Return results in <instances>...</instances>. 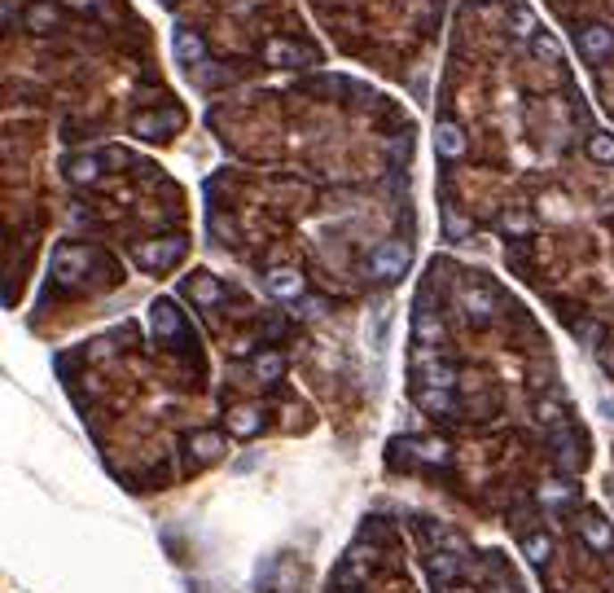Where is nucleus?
Listing matches in <instances>:
<instances>
[{
	"instance_id": "f257e3e1",
	"label": "nucleus",
	"mask_w": 614,
	"mask_h": 593,
	"mask_svg": "<svg viewBox=\"0 0 614 593\" xmlns=\"http://www.w3.org/2000/svg\"><path fill=\"white\" fill-rule=\"evenodd\" d=\"M409 242H400V238H391V242H382V246H373V255H369V277L373 281H382V286H391V281H400L404 272H409Z\"/></svg>"
},
{
	"instance_id": "f03ea898",
	"label": "nucleus",
	"mask_w": 614,
	"mask_h": 593,
	"mask_svg": "<svg viewBox=\"0 0 614 593\" xmlns=\"http://www.w3.org/2000/svg\"><path fill=\"white\" fill-rule=\"evenodd\" d=\"M185 246H189L185 238H150V242H141V246L132 251V260L145 272H167L185 260Z\"/></svg>"
},
{
	"instance_id": "7ed1b4c3",
	"label": "nucleus",
	"mask_w": 614,
	"mask_h": 593,
	"mask_svg": "<svg viewBox=\"0 0 614 593\" xmlns=\"http://www.w3.org/2000/svg\"><path fill=\"white\" fill-rule=\"evenodd\" d=\"M150 330L158 343H185L189 338V325L180 317L176 299H154L150 304Z\"/></svg>"
},
{
	"instance_id": "20e7f679",
	"label": "nucleus",
	"mask_w": 614,
	"mask_h": 593,
	"mask_svg": "<svg viewBox=\"0 0 614 593\" xmlns=\"http://www.w3.org/2000/svg\"><path fill=\"white\" fill-rule=\"evenodd\" d=\"M553 462L562 466L566 475H575V471H584V462H588V439L575 431V427H553Z\"/></svg>"
},
{
	"instance_id": "39448f33",
	"label": "nucleus",
	"mask_w": 614,
	"mask_h": 593,
	"mask_svg": "<svg viewBox=\"0 0 614 593\" xmlns=\"http://www.w3.org/2000/svg\"><path fill=\"white\" fill-rule=\"evenodd\" d=\"M93 264V251L88 246H57L53 251V277L62 281V286H75L84 272Z\"/></svg>"
},
{
	"instance_id": "423d86ee",
	"label": "nucleus",
	"mask_w": 614,
	"mask_h": 593,
	"mask_svg": "<svg viewBox=\"0 0 614 593\" xmlns=\"http://www.w3.org/2000/svg\"><path fill=\"white\" fill-rule=\"evenodd\" d=\"M171 57H176L180 66L198 71L206 62V40L194 31V27H176V31H171Z\"/></svg>"
},
{
	"instance_id": "0eeeda50",
	"label": "nucleus",
	"mask_w": 614,
	"mask_h": 593,
	"mask_svg": "<svg viewBox=\"0 0 614 593\" xmlns=\"http://www.w3.org/2000/svg\"><path fill=\"white\" fill-rule=\"evenodd\" d=\"M579 537H584V545H588L593 554H610L614 549L610 523H606L597 510H584V519H579Z\"/></svg>"
},
{
	"instance_id": "6e6552de",
	"label": "nucleus",
	"mask_w": 614,
	"mask_h": 593,
	"mask_svg": "<svg viewBox=\"0 0 614 593\" xmlns=\"http://www.w3.org/2000/svg\"><path fill=\"white\" fill-rule=\"evenodd\" d=\"M579 49L588 62H606L614 54V31L610 27H602V22H588L584 31H579Z\"/></svg>"
},
{
	"instance_id": "1a4fd4ad",
	"label": "nucleus",
	"mask_w": 614,
	"mask_h": 593,
	"mask_svg": "<svg viewBox=\"0 0 614 593\" xmlns=\"http://www.w3.org/2000/svg\"><path fill=\"white\" fill-rule=\"evenodd\" d=\"M460 308H465V317L478 325L492 322V313H496V299H492V290L487 286H465L460 290Z\"/></svg>"
},
{
	"instance_id": "9d476101",
	"label": "nucleus",
	"mask_w": 614,
	"mask_h": 593,
	"mask_svg": "<svg viewBox=\"0 0 614 593\" xmlns=\"http://www.w3.org/2000/svg\"><path fill=\"white\" fill-rule=\"evenodd\" d=\"M263 422H268V413L259 409V405H237V409H228V431L237 435V439H255L263 431Z\"/></svg>"
},
{
	"instance_id": "9b49d317",
	"label": "nucleus",
	"mask_w": 614,
	"mask_h": 593,
	"mask_svg": "<svg viewBox=\"0 0 614 593\" xmlns=\"http://www.w3.org/2000/svg\"><path fill=\"white\" fill-rule=\"evenodd\" d=\"M185 295H189L198 308H215V304L224 299V286H220L211 272H189V277H185Z\"/></svg>"
},
{
	"instance_id": "f8f14e48",
	"label": "nucleus",
	"mask_w": 614,
	"mask_h": 593,
	"mask_svg": "<svg viewBox=\"0 0 614 593\" xmlns=\"http://www.w3.org/2000/svg\"><path fill=\"white\" fill-rule=\"evenodd\" d=\"M303 290H307L303 272H295V269L268 272V295H272V299H303Z\"/></svg>"
},
{
	"instance_id": "ddd939ff",
	"label": "nucleus",
	"mask_w": 614,
	"mask_h": 593,
	"mask_svg": "<svg viewBox=\"0 0 614 593\" xmlns=\"http://www.w3.org/2000/svg\"><path fill=\"white\" fill-rule=\"evenodd\" d=\"M452 382H457V370H452V365L430 361V356L417 361V387H444V391H452Z\"/></svg>"
},
{
	"instance_id": "4468645a",
	"label": "nucleus",
	"mask_w": 614,
	"mask_h": 593,
	"mask_svg": "<svg viewBox=\"0 0 614 593\" xmlns=\"http://www.w3.org/2000/svg\"><path fill=\"white\" fill-rule=\"evenodd\" d=\"M435 150H439V159H460L465 155V132H460L452 119H444L439 128H435Z\"/></svg>"
},
{
	"instance_id": "2eb2a0df",
	"label": "nucleus",
	"mask_w": 614,
	"mask_h": 593,
	"mask_svg": "<svg viewBox=\"0 0 614 593\" xmlns=\"http://www.w3.org/2000/svg\"><path fill=\"white\" fill-rule=\"evenodd\" d=\"M189 457H194V462H220V457H224V435L220 431L189 435Z\"/></svg>"
},
{
	"instance_id": "dca6fc26",
	"label": "nucleus",
	"mask_w": 614,
	"mask_h": 593,
	"mask_svg": "<svg viewBox=\"0 0 614 593\" xmlns=\"http://www.w3.org/2000/svg\"><path fill=\"white\" fill-rule=\"evenodd\" d=\"M412 338H417L421 347H435V343H444V322H439L430 308H417V317H412Z\"/></svg>"
},
{
	"instance_id": "f3484780",
	"label": "nucleus",
	"mask_w": 614,
	"mask_h": 593,
	"mask_svg": "<svg viewBox=\"0 0 614 593\" xmlns=\"http://www.w3.org/2000/svg\"><path fill=\"white\" fill-rule=\"evenodd\" d=\"M263 62H268V66H303L307 54L299 45H290V40H268V45H263Z\"/></svg>"
},
{
	"instance_id": "a211bd4d",
	"label": "nucleus",
	"mask_w": 614,
	"mask_h": 593,
	"mask_svg": "<svg viewBox=\"0 0 614 593\" xmlns=\"http://www.w3.org/2000/svg\"><path fill=\"white\" fill-rule=\"evenodd\" d=\"M27 31H36V36H49L53 27H57V4L53 0H31V9H27Z\"/></svg>"
},
{
	"instance_id": "6ab92c4d",
	"label": "nucleus",
	"mask_w": 614,
	"mask_h": 593,
	"mask_svg": "<svg viewBox=\"0 0 614 593\" xmlns=\"http://www.w3.org/2000/svg\"><path fill=\"white\" fill-rule=\"evenodd\" d=\"M102 176V159L97 155H75V159L66 163V180L71 185H93Z\"/></svg>"
},
{
	"instance_id": "aec40b11",
	"label": "nucleus",
	"mask_w": 614,
	"mask_h": 593,
	"mask_svg": "<svg viewBox=\"0 0 614 593\" xmlns=\"http://www.w3.org/2000/svg\"><path fill=\"white\" fill-rule=\"evenodd\" d=\"M522 554H527L531 567H544V563L553 558V537H549V532H527V537H522Z\"/></svg>"
},
{
	"instance_id": "412c9836",
	"label": "nucleus",
	"mask_w": 614,
	"mask_h": 593,
	"mask_svg": "<svg viewBox=\"0 0 614 593\" xmlns=\"http://www.w3.org/2000/svg\"><path fill=\"white\" fill-rule=\"evenodd\" d=\"M251 374L259 382H277V378L286 374V356L281 352H259V356H251Z\"/></svg>"
},
{
	"instance_id": "4be33fe9",
	"label": "nucleus",
	"mask_w": 614,
	"mask_h": 593,
	"mask_svg": "<svg viewBox=\"0 0 614 593\" xmlns=\"http://www.w3.org/2000/svg\"><path fill=\"white\" fill-rule=\"evenodd\" d=\"M132 132H137L141 141H162L167 132H176V123H167L162 114H137V119H132Z\"/></svg>"
},
{
	"instance_id": "5701e85b",
	"label": "nucleus",
	"mask_w": 614,
	"mask_h": 593,
	"mask_svg": "<svg viewBox=\"0 0 614 593\" xmlns=\"http://www.w3.org/2000/svg\"><path fill=\"white\" fill-rule=\"evenodd\" d=\"M417 405L426 409V413H452V391H444V387H417Z\"/></svg>"
},
{
	"instance_id": "b1692460",
	"label": "nucleus",
	"mask_w": 614,
	"mask_h": 593,
	"mask_svg": "<svg viewBox=\"0 0 614 593\" xmlns=\"http://www.w3.org/2000/svg\"><path fill=\"white\" fill-rule=\"evenodd\" d=\"M409 448L421 462H430V466H448V462H452V448H448L444 439H412Z\"/></svg>"
},
{
	"instance_id": "393cba45",
	"label": "nucleus",
	"mask_w": 614,
	"mask_h": 593,
	"mask_svg": "<svg viewBox=\"0 0 614 593\" xmlns=\"http://www.w3.org/2000/svg\"><path fill=\"white\" fill-rule=\"evenodd\" d=\"M540 505H566V501H575V484L570 480H553V484H540Z\"/></svg>"
},
{
	"instance_id": "a878e982",
	"label": "nucleus",
	"mask_w": 614,
	"mask_h": 593,
	"mask_svg": "<svg viewBox=\"0 0 614 593\" xmlns=\"http://www.w3.org/2000/svg\"><path fill=\"white\" fill-rule=\"evenodd\" d=\"M460 558H465V554H448V558H430V580H435L439 589H444V585H448V580L457 576Z\"/></svg>"
},
{
	"instance_id": "bb28decb",
	"label": "nucleus",
	"mask_w": 614,
	"mask_h": 593,
	"mask_svg": "<svg viewBox=\"0 0 614 593\" xmlns=\"http://www.w3.org/2000/svg\"><path fill=\"white\" fill-rule=\"evenodd\" d=\"M531 54L540 57V62H558V57H562V45H558L553 36H544V31H535V36H531Z\"/></svg>"
},
{
	"instance_id": "cd10ccee",
	"label": "nucleus",
	"mask_w": 614,
	"mask_h": 593,
	"mask_svg": "<svg viewBox=\"0 0 614 593\" xmlns=\"http://www.w3.org/2000/svg\"><path fill=\"white\" fill-rule=\"evenodd\" d=\"M444 233H448L452 242H465V238H469V220L460 216L457 207H444Z\"/></svg>"
},
{
	"instance_id": "c85d7f7f",
	"label": "nucleus",
	"mask_w": 614,
	"mask_h": 593,
	"mask_svg": "<svg viewBox=\"0 0 614 593\" xmlns=\"http://www.w3.org/2000/svg\"><path fill=\"white\" fill-rule=\"evenodd\" d=\"M588 155L597 163H614V137L610 132H593V137H588Z\"/></svg>"
},
{
	"instance_id": "c756f323",
	"label": "nucleus",
	"mask_w": 614,
	"mask_h": 593,
	"mask_svg": "<svg viewBox=\"0 0 614 593\" xmlns=\"http://www.w3.org/2000/svg\"><path fill=\"white\" fill-rule=\"evenodd\" d=\"M535 418H540V422H549V427H562V422H566V413H562V405H558V400H540V405H535Z\"/></svg>"
},
{
	"instance_id": "7c9ffc66",
	"label": "nucleus",
	"mask_w": 614,
	"mask_h": 593,
	"mask_svg": "<svg viewBox=\"0 0 614 593\" xmlns=\"http://www.w3.org/2000/svg\"><path fill=\"white\" fill-rule=\"evenodd\" d=\"M501 229H505V233H518V238H522V233H531V220L522 216V212H505V216H501Z\"/></svg>"
},
{
	"instance_id": "2f4dec72",
	"label": "nucleus",
	"mask_w": 614,
	"mask_h": 593,
	"mask_svg": "<svg viewBox=\"0 0 614 593\" xmlns=\"http://www.w3.org/2000/svg\"><path fill=\"white\" fill-rule=\"evenodd\" d=\"M513 31H518V36H527V40H531V36H535V18H531V13H527V9H518V13H513Z\"/></svg>"
},
{
	"instance_id": "473e14b6",
	"label": "nucleus",
	"mask_w": 614,
	"mask_h": 593,
	"mask_svg": "<svg viewBox=\"0 0 614 593\" xmlns=\"http://www.w3.org/2000/svg\"><path fill=\"white\" fill-rule=\"evenodd\" d=\"M299 317H307V322H311V317H325V299H316V295H311V299H299Z\"/></svg>"
},
{
	"instance_id": "72a5a7b5",
	"label": "nucleus",
	"mask_w": 614,
	"mask_h": 593,
	"mask_svg": "<svg viewBox=\"0 0 614 593\" xmlns=\"http://www.w3.org/2000/svg\"><path fill=\"white\" fill-rule=\"evenodd\" d=\"M62 4H71V9H84V13H88V9H93L97 0H62Z\"/></svg>"
},
{
	"instance_id": "f704fd0d",
	"label": "nucleus",
	"mask_w": 614,
	"mask_h": 593,
	"mask_svg": "<svg viewBox=\"0 0 614 593\" xmlns=\"http://www.w3.org/2000/svg\"><path fill=\"white\" fill-rule=\"evenodd\" d=\"M162 4H167V9H176V0H162Z\"/></svg>"
},
{
	"instance_id": "c9c22d12",
	"label": "nucleus",
	"mask_w": 614,
	"mask_h": 593,
	"mask_svg": "<svg viewBox=\"0 0 614 593\" xmlns=\"http://www.w3.org/2000/svg\"><path fill=\"white\" fill-rule=\"evenodd\" d=\"M478 4H483V0H478Z\"/></svg>"
}]
</instances>
